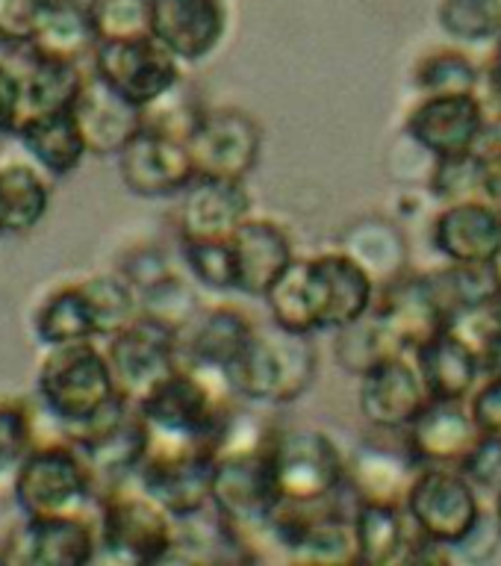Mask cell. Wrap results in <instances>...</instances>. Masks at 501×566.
I'll use <instances>...</instances> for the list:
<instances>
[{
	"label": "cell",
	"mask_w": 501,
	"mask_h": 566,
	"mask_svg": "<svg viewBox=\"0 0 501 566\" xmlns=\"http://www.w3.org/2000/svg\"><path fill=\"white\" fill-rule=\"evenodd\" d=\"M274 325L295 334H336L375 307L378 283L343 248L325 254L295 256L265 292Z\"/></svg>",
	"instance_id": "1"
},
{
	"label": "cell",
	"mask_w": 501,
	"mask_h": 566,
	"mask_svg": "<svg viewBox=\"0 0 501 566\" xmlns=\"http://www.w3.org/2000/svg\"><path fill=\"white\" fill-rule=\"evenodd\" d=\"M319 354L313 336L295 334L281 325L254 327L237 360L225 371V384L237 401L265 407L295 405L316 380Z\"/></svg>",
	"instance_id": "2"
},
{
	"label": "cell",
	"mask_w": 501,
	"mask_h": 566,
	"mask_svg": "<svg viewBox=\"0 0 501 566\" xmlns=\"http://www.w3.org/2000/svg\"><path fill=\"white\" fill-rule=\"evenodd\" d=\"M35 392L60 433L77 431L80 424L92 422L115 398L124 396L97 339L44 345L42 360L35 366Z\"/></svg>",
	"instance_id": "3"
},
{
	"label": "cell",
	"mask_w": 501,
	"mask_h": 566,
	"mask_svg": "<svg viewBox=\"0 0 501 566\" xmlns=\"http://www.w3.org/2000/svg\"><path fill=\"white\" fill-rule=\"evenodd\" d=\"M233 398L237 396L230 392L221 375L180 363L136 405L150 433L166 437V440L201 442V446L221 449L230 422L237 416L230 405Z\"/></svg>",
	"instance_id": "4"
},
{
	"label": "cell",
	"mask_w": 501,
	"mask_h": 566,
	"mask_svg": "<svg viewBox=\"0 0 501 566\" xmlns=\"http://www.w3.org/2000/svg\"><path fill=\"white\" fill-rule=\"evenodd\" d=\"M274 511H310L345 502L348 460L325 431L292 428L269 437L265 446Z\"/></svg>",
	"instance_id": "5"
},
{
	"label": "cell",
	"mask_w": 501,
	"mask_h": 566,
	"mask_svg": "<svg viewBox=\"0 0 501 566\" xmlns=\"http://www.w3.org/2000/svg\"><path fill=\"white\" fill-rule=\"evenodd\" d=\"M269 440H242L239 437V416L228 428L216 460V481H212V511L233 531L242 548L254 543H272L274 490L265 460ZM274 546V543H272Z\"/></svg>",
	"instance_id": "6"
},
{
	"label": "cell",
	"mask_w": 501,
	"mask_h": 566,
	"mask_svg": "<svg viewBox=\"0 0 501 566\" xmlns=\"http://www.w3.org/2000/svg\"><path fill=\"white\" fill-rule=\"evenodd\" d=\"M101 555L118 564H163L177 548V520L136 481L101 490L95 504Z\"/></svg>",
	"instance_id": "7"
},
{
	"label": "cell",
	"mask_w": 501,
	"mask_h": 566,
	"mask_svg": "<svg viewBox=\"0 0 501 566\" xmlns=\"http://www.w3.org/2000/svg\"><path fill=\"white\" fill-rule=\"evenodd\" d=\"M12 495L24 516L88 513L101 484L83 451L65 437L35 440L12 472Z\"/></svg>",
	"instance_id": "8"
},
{
	"label": "cell",
	"mask_w": 501,
	"mask_h": 566,
	"mask_svg": "<svg viewBox=\"0 0 501 566\" xmlns=\"http://www.w3.org/2000/svg\"><path fill=\"white\" fill-rule=\"evenodd\" d=\"M219 449L201 442L166 440L150 433L148 451L142 458L133 481L154 495L175 520H186L212 504Z\"/></svg>",
	"instance_id": "9"
},
{
	"label": "cell",
	"mask_w": 501,
	"mask_h": 566,
	"mask_svg": "<svg viewBox=\"0 0 501 566\" xmlns=\"http://www.w3.org/2000/svg\"><path fill=\"white\" fill-rule=\"evenodd\" d=\"M481 490L458 467H419L405 511L425 539L455 548L484 513Z\"/></svg>",
	"instance_id": "10"
},
{
	"label": "cell",
	"mask_w": 501,
	"mask_h": 566,
	"mask_svg": "<svg viewBox=\"0 0 501 566\" xmlns=\"http://www.w3.org/2000/svg\"><path fill=\"white\" fill-rule=\"evenodd\" d=\"M198 177L242 180L254 175L263 157V127L239 106L201 109L186 133Z\"/></svg>",
	"instance_id": "11"
},
{
	"label": "cell",
	"mask_w": 501,
	"mask_h": 566,
	"mask_svg": "<svg viewBox=\"0 0 501 566\" xmlns=\"http://www.w3.org/2000/svg\"><path fill=\"white\" fill-rule=\"evenodd\" d=\"M83 451L88 467L95 472L101 490L118 481H131L139 469L150 442V428L139 405L127 396H118L104 413L92 422L80 424L77 431L62 433Z\"/></svg>",
	"instance_id": "12"
},
{
	"label": "cell",
	"mask_w": 501,
	"mask_h": 566,
	"mask_svg": "<svg viewBox=\"0 0 501 566\" xmlns=\"http://www.w3.org/2000/svg\"><path fill=\"white\" fill-rule=\"evenodd\" d=\"M180 65L175 53L154 35L101 42L92 53V71L139 109H150L180 86Z\"/></svg>",
	"instance_id": "13"
},
{
	"label": "cell",
	"mask_w": 501,
	"mask_h": 566,
	"mask_svg": "<svg viewBox=\"0 0 501 566\" xmlns=\"http://www.w3.org/2000/svg\"><path fill=\"white\" fill-rule=\"evenodd\" d=\"M104 343L115 384L131 401L148 396L180 366V331L148 313H139Z\"/></svg>",
	"instance_id": "14"
},
{
	"label": "cell",
	"mask_w": 501,
	"mask_h": 566,
	"mask_svg": "<svg viewBox=\"0 0 501 566\" xmlns=\"http://www.w3.org/2000/svg\"><path fill=\"white\" fill-rule=\"evenodd\" d=\"M115 159L124 189L139 198H175L198 177L186 136L150 122Z\"/></svg>",
	"instance_id": "15"
},
{
	"label": "cell",
	"mask_w": 501,
	"mask_h": 566,
	"mask_svg": "<svg viewBox=\"0 0 501 566\" xmlns=\"http://www.w3.org/2000/svg\"><path fill=\"white\" fill-rule=\"evenodd\" d=\"M490 113L484 95H425L405 118V130L434 157H455L481 148Z\"/></svg>",
	"instance_id": "16"
},
{
	"label": "cell",
	"mask_w": 501,
	"mask_h": 566,
	"mask_svg": "<svg viewBox=\"0 0 501 566\" xmlns=\"http://www.w3.org/2000/svg\"><path fill=\"white\" fill-rule=\"evenodd\" d=\"M101 555L97 520L88 513L24 516L7 546L9 564L86 566Z\"/></svg>",
	"instance_id": "17"
},
{
	"label": "cell",
	"mask_w": 501,
	"mask_h": 566,
	"mask_svg": "<svg viewBox=\"0 0 501 566\" xmlns=\"http://www.w3.org/2000/svg\"><path fill=\"white\" fill-rule=\"evenodd\" d=\"M431 401L410 354H398L372 366L357 378V407L378 431H407Z\"/></svg>",
	"instance_id": "18"
},
{
	"label": "cell",
	"mask_w": 501,
	"mask_h": 566,
	"mask_svg": "<svg viewBox=\"0 0 501 566\" xmlns=\"http://www.w3.org/2000/svg\"><path fill=\"white\" fill-rule=\"evenodd\" d=\"M431 242L449 263H501V210L484 198L442 203L431 221Z\"/></svg>",
	"instance_id": "19"
},
{
	"label": "cell",
	"mask_w": 501,
	"mask_h": 566,
	"mask_svg": "<svg viewBox=\"0 0 501 566\" xmlns=\"http://www.w3.org/2000/svg\"><path fill=\"white\" fill-rule=\"evenodd\" d=\"M225 33V0H150V35L180 62L207 60Z\"/></svg>",
	"instance_id": "20"
},
{
	"label": "cell",
	"mask_w": 501,
	"mask_h": 566,
	"mask_svg": "<svg viewBox=\"0 0 501 566\" xmlns=\"http://www.w3.org/2000/svg\"><path fill=\"white\" fill-rule=\"evenodd\" d=\"M71 115L92 157H118L127 148V142L145 127V109L118 95L95 71L86 74Z\"/></svg>",
	"instance_id": "21"
},
{
	"label": "cell",
	"mask_w": 501,
	"mask_h": 566,
	"mask_svg": "<svg viewBox=\"0 0 501 566\" xmlns=\"http://www.w3.org/2000/svg\"><path fill=\"white\" fill-rule=\"evenodd\" d=\"M407 451L422 467H460L469 451L481 440L469 401L431 398L425 410L405 431Z\"/></svg>",
	"instance_id": "22"
},
{
	"label": "cell",
	"mask_w": 501,
	"mask_h": 566,
	"mask_svg": "<svg viewBox=\"0 0 501 566\" xmlns=\"http://www.w3.org/2000/svg\"><path fill=\"white\" fill-rule=\"evenodd\" d=\"M251 216V195L242 180L195 177L180 195L177 233L180 242L195 239H230Z\"/></svg>",
	"instance_id": "23"
},
{
	"label": "cell",
	"mask_w": 501,
	"mask_h": 566,
	"mask_svg": "<svg viewBox=\"0 0 501 566\" xmlns=\"http://www.w3.org/2000/svg\"><path fill=\"white\" fill-rule=\"evenodd\" d=\"M254 327L246 310L230 304L201 307L180 327V363L225 378V371L242 354Z\"/></svg>",
	"instance_id": "24"
},
{
	"label": "cell",
	"mask_w": 501,
	"mask_h": 566,
	"mask_svg": "<svg viewBox=\"0 0 501 566\" xmlns=\"http://www.w3.org/2000/svg\"><path fill=\"white\" fill-rule=\"evenodd\" d=\"M233 263H237V292L248 298H265L272 283L295 260L290 230L272 219L248 216L230 237Z\"/></svg>",
	"instance_id": "25"
},
{
	"label": "cell",
	"mask_w": 501,
	"mask_h": 566,
	"mask_svg": "<svg viewBox=\"0 0 501 566\" xmlns=\"http://www.w3.org/2000/svg\"><path fill=\"white\" fill-rule=\"evenodd\" d=\"M372 313L378 316V322L393 336V343L398 345L401 354H414L425 339H431L446 327V318H442L422 272H405L396 281L384 283Z\"/></svg>",
	"instance_id": "26"
},
{
	"label": "cell",
	"mask_w": 501,
	"mask_h": 566,
	"mask_svg": "<svg viewBox=\"0 0 501 566\" xmlns=\"http://www.w3.org/2000/svg\"><path fill=\"white\" fill-rule=\"evenodd\" d=\"M95 48L92 0H44L33 39L24 44L27 53L60 62H83L86 56L92 60Z\"/></svg>",
	"instance_id": "27"
},
{
	"label": "cell",
	"mask_w": 501,
	"mask_h": 566,
	"mask_svg": "<svg viewBox=\"0 0 501 566\" xmlns=\"http://www.w3.org/2000/svg\"><path fill=\"white\" fill-rule=\"evenodd\" d=\"M33 336L42 345L83 343V339H101L95 304L88 298L83 277L80 281H62L42 292L30 313Z\"/></svg>",
	"instance_id": "28"
},
{
	"label": "cell",
	"mask_w": 501,
	"mask_h": 566,
	"mask_svg": "<svg viewBox=\"0 0 501 566\" xmlns=\"http://www.w3.org/2000/svg\"><path fill=\"white\" fill-rule=\"evenodd\" d=\"M414 363L422 375L428 396L449 398V401H469L476 392L478 380L484 378V369L469 345L455 336L449 327H442L440 334L425 339L414 354Z\"/></svg>",
	"instance_id": "29"
},
{
	"label": "cell",
	"mask_w": 501,
	"mask_h": 566,
	"mask_svg": "<svg viewBox=\"0 0 501 566\" xmlns=\"http://www.w3.org/2000/svg\"><path fill=\"white\" fill-rule=\"evenodd\" d=\"M354 534L361 564L372 566L405 564L419 543V531L407 516L405 504L393 502H357Z\"/></svg>",
	"instance_id": "30"
},
{
	"label": "cell",
	"mask_w": 501,
	"mask_h": 566,
	"mask_svg": "<svg viewBox=\"0 0 501 566\" xmlns=\"http://www.w3.org/2000/svg\"><path fill=\"white\" fill-rule=\"evenodd\" d=\"M12 133L21 142V148L27 150V157L51 177H65L77 171L80 163L88 157L86 142L80 136V127L71 109L21 118Z\"/></svg>",
	"instance_id": "31"
},
{
	"label": "cell",
	"mask_w": 501,
	"mask_h": 566,
	"mask_svg": "<svg viewBox=\"0 0 501 566\" xmlns=\"http://www.w3.org/2000/svg\"><path fill=\"white\" fill-rule=\"evenodd\" d=\"M48 177L33 159H0V233L24 237L42 224L51 207Z\"/></svg>",
	"instance_id": "32"
},
{
	"label": "cell",
	"mask_w": 501,
	"mask_h": 566,
	"mask_svg": "<svg viewBox=\"0 0 501 566\" xmlns=\"http://www.w3.org/2000/svg\"><path fill=\"white\" fill-rule=\"evenodd\" d=\"M345 254L354 256L375 277L378 290L407 272V239L389 219L366 216L352 221L340 242Z\"/></svg>",
	"instance_id": "33"
},
{
	"label": "cell",
	"mask_w": 501,
	"mask_h": 566,
	"mask_svg": "<svg viewBox=\"0 0 501 566\" xmlns=\"http://www.w3.org/2000/svg\"><path fill=\"white\" fill-rule=\"evenodd\" d=\"M83 62H60L33 56L21 69V118L44 113H65L77 101L80 88L86 83Z\"/></svg>",
	"instance_id": "34"
},
{
	"label": "cell",
	"mask_w": 501,
	"mask_h": 566,
	"mask_svg": "<svg viewBox=\"0 0 501 566\" xmlns=\"http://www.w3.org/2000/svg\"><path fill=\"white\" fill-rule=\"evenodd\" d=\"M419 467L422 463L410 451L393 454L384 449H363L348 463V486L357 495V502L405 504Z\"/></svg>",
	"instance_id": "35"
},
{
	"label": "cell",
	"mask_w": 501,
	"mask_h": 566,
	"mask_svg": "<svg viewBox=\"0 0 501 566\" xmlns=\"http://www.w3.org/2000/svg\"><path fill=\"white\" fill-rule=\"evenodd\" d=\"M422 277L434 301H437V307H440L442 318H446V325H449L451 316H458L463 310L501 295V263L469 265L446 260L437 269L422 272Z\"/></svg>",
	"instance_id": "36"
},
{
	"label": "cell",
	"mask_w": 501,
	"mask_h": 566,
	"mask_svg": "<svg viewBox=\"0 0 501 566\" xmlns=\"http://www.w3.org/2000/svg\"><path fill=\"white\" fill-rule=\"evenodd\" d=\"M414 88L425 95H478L484 69L463 48H437L414 65Z\"/></svg>",
	"instance_id": "37"
},
{
	"label": "cell",
	"mask_w": 501,
	"mask_h": 566,
	"mask_svg": "<svg viewBox=\"0 0 501 566\" xmlns=\"http://www.w3.org/2000/svg\"><path fill=\"white\" fill-rule=\"evenodd\" d=\"M437 21L455 44L501 42V0H442Z\"/></svg>",
	"instance_id": "38"
},
{
	"label": "cell",
	"mask_w": 501,
	"mask_h": 566,
	"mask_svg": "<svg viewBox=\"0 0 501 566\" xmlns=\"http://www.w3.org/2000/svg\"><path fill=\"white\" fill-rule=\"evenodd\" d=\"M336 360L345 371H352L354 378H361L363 371H369L372 366L398 357V345L393 343V336L384 331L375 313H366L357 318L354 325L336 331Z\"/></svg>",
	"instance_id": "39"
},
{
	"label": "cell",
	"mask_w": 501,
	"mask_h": 566,
	"mask_svg": "<svg viewBox=\"0 0 501 566\" xmlns=\"http://www.w3.org/2000/svg\"><path fill=\"white\" fill-rule=\"evenodd\" d=\"M446 327L469 345L484 375L501 371V295L451 316Z\"/></svg>",
	"instance_id": "40"
},
{
	"label": "cell",
	"mask_w": 501,
	"mask_h": 566,
	"mask_svg": "<svg viewBox=\"0 0 501 566\" xmlns=\"http://www.w3.org/2000/svg\"><path fill=\"white\" fill-rule=\"evenodd\" d=\"M180 256L189 277L210 292H237V263L230 239L180 242Z\"/></svg>",
	"instance_id": "41"
},
{
	"label": "cell",
	"mask_w": 501,
	"mask_h": 566,
	"mask_svg": "<svg viewBox=\"0 0 501 566\" xmlns=\"http://www.w3.org/2000/svg\"><path fill=\"white\" fill-rule=\"evenodd\" d=\"M481 184H484V154L481 150L437 157L431 177H428V189L440 203L481 198Z\"/></svg>",
	"instance_id": "42"
},
{
	"label": "cell",
	"mask_w": 501,
	"mask_h": 566,
	"mask_svg": "<svg viewBox=\"0 0 501 566\" xmlns=\"http://www.w3.org/2000/svg\"><path fill=\"white\" fill-rule=\"evenodd\" d=\"M97 44L150 35V0H92Z\"/></svg>",
	"instance_id": "43"
},
{
	"label": "cell",
	"mask_w": 501,
	"mask_h": 566,
	"mask_svg": "<svg viewBox=\"0 0 501 566\" xmlns=\"http://www.w3.org/2000/svg\"><path fill=\"white\" fill-rule=\"evenodd\" d=\"M33 410L24 398L0 396V475L15 472L27 451L33 449Z\"/></svg>",
	"instance_id": "44"
},
{
	"label": "cell",
	"mask_w": 501,
	"mask_h": 566,
	"mask_svg": "<svg viewBox=\"0 0 501 566\" xmlns=\"http://www.w3.org/2000/svg\"><path fill=\"white\" fill-rule=\"evenodd\" d=\"M139 307L142 313H148V316L159 318V322H166V325L180 331V327L201 310V304H198L192 286H189L184 277L168 274L166 281H159L157 286H150L148 292H142Z\"/></svg>",
	"instance_id": "45"
},
{
	"label": "cell",
	"mask_w": 501,
	"mask_h": 566,
	"mask_svg": "<svg viewBox=\"0 0 501 566\" xmlns=\"http://www.w3.org/2000/svg\"><path fill=\"white\" fill-rule=\"evenodd\" d=\"M115 272L131 283L133 290H136V295H142V292H148L150 286H157L159 281H166L168 274H175V269L168 263V256L163 248L136 245L131 248V251H124Z\"/></svg>",
	"instance_id": "46"
},
{
	"label": "cell",
	"mask_w": 501,
	"mask_h": 566,
	"mask_svg": "<svg viewBox=\"0 0 501 566\" xmlns=\"http://www.w3.org/2000/svg\"><path fill=\"white\" fill-rule=\"evenodd\" d=\"M460 472L481 490V493H493L495 486L501 484V437L493 433H481V440L476 442V449L469 451Z\"/></svg>",
	"instance_id": "47"
},
{
	"label": "cell",
	"mask_w": 501,
	"mask_h": 566,
	"mask_svg": "<svg viewBox=\"0 0 501 566\" xmlns=\"http://www.w3.org/2000/svg\"><path fill=\"white\" fill-rule=\"evenodd\" d=\"M44 0H0V42L24 48L33 39Z\"/></svg>",
	"instance_id": "48"
},
{
	"label": "cell",
	"mask_w": 501,
	"mask_h": 566,
	"mask_svg": "<svg viewBox=\"0 0 501 566\" xmlns=\"http://www.w3.org/2000/svg\"><path fill=\"white\" fill-rule=\"evenodd\" d=\"M499 548H501V525L499 520H495L493 507H484L481 520L476 522V528L469 531L467 537L451 548V557H463V560H490Z\"/></svg>",
	"instance_id": "49"
},
{
	"label": "cell",
	"mask_w": 501,
	"mask_h": 566,
	"mask_svg": "<svg viewBox=\"0 0 501 566\" xmlns=\"http://www.w3.org/2000/svg\"><path fill=\"white\" fill-rule=\"evenodd\" d=\"M469 410L476 416L481 433L501 437V371L478 380L476 392L469 396Z\"/></svg>",
	"instance_id": "50"
},
{
	"label": "cell",
	"mask_w": 501,
	"mask_h": 566,
	"mask_svg": "<svg viewBox=\"0 0 501 566\" xmlns=\"http://www.w3.org/2000/svg\"><path fill=\"white\" fill-rule=\"evenodd\" d=\"M21 115V69L0 53V133L15 130Z\"/></svg>",
	"instance_id": "51"
},
{
	"label": "cell",
	"mask_w": 501,
	"mask_h": 566,
	"mask_svg": "<svg viewBox=\"0 0 501 566\" xmlns=\"http://www.w3.org/2000/svg\"><path fill=\"white\" fill-rule=\"evenodd\" d=\"M484 184H481V198L490 201L495 210H501V145L484 148Z\"/></svg>",
	"instance_id": "52"
},
{
	"label": "cell",
	"mask_w": 501,
	"mask_h": 566,
	"mask_svg": "<svg viewBox=\"0 0 501 566\" xmlns=\"http://www.w3.org/2000/svg\"><path fill=\"white\" fill-rule=\"evenodd\" d=\"M484 104L490 115L501 122V42L484 69Z\"/></svg>",
	"instance_id": "53"
},
{
	"label": "cell",
	"mask_w": 501,
	"mask_h": 566,
	"mask_svg": "<svg viewBox=\"0 0 501 566\" xmlns=\"http://www.w3.org/2000/svg\"><path fill=\"white\" fill-rule=\"evenodd\" d=\"M490 507H493L495 520H499V525H501V484L495 486L493 493H490Z\"/></svg>",
	"instance_id": "54"
}]
</instances>
